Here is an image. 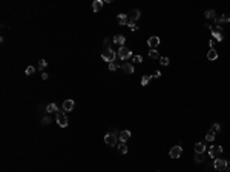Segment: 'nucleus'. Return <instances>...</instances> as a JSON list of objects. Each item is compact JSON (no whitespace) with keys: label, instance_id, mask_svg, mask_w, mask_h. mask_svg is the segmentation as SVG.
Masks as SVG:
<instances>
[{"label":"nucleus","instance_id":"nucleus-1","mask_svg":"<svg viewBox=\"0 0 230 172\" xmlns=\"http://www.w3.org/2000/svg\"><path fill=\"white\" fill-rule=\"evenodd\" d=\"M117 57H118V56H117V52L112 51L111 48H109V49H104L103 52H101V59H103L104 61H107V63H114Z\"/></svg>","mask_w":230,"mask_h":172},{"label":"nucleus","instance_id":"nucleus-2","mask_svg":"<svg viewBox=\"0 0 230 172\" xmlns=\"http://www.w3.org/2000/svg\"><path fill=\"white\" fill-rule=\"evenodd\" d=\"M209 28H210L212 37L215 40H218V42H222V39H224V31H222L221 26H209Z\"/></svg>","mask_w":230,"mask_h":172},{"label":"nucleus","instance_id":"nucleus-3","mask_svg":"<svg viewBox=\"0 0 230 172\" xmlns=\"http://www.w3.org/2000/svg\"><path fill=\"white\" fill-rule=\"evenodd\" d=\"M117 56L120 57V60H127L132 57V51L126 46H120V51L117 52Z\"/></svg>","mask_w":230,"mask_h":172},{"label":"nucleus","instance_id":"nucleus-4","mask_svg":"<svg viewBox=\"0 0 230 172\" xmlns=\"http://www.w3.org/2000/svg\"><path fill=\"white\" fill-rule=\"evenodd\" d=\"M57 123L60 128H66L67 126V117H66V112L65 111H58L57 112Z\"/></svg>","mask_w":230,"mask_h":172},{"label":"nucleus","instance_id":"nucleus-5","mask_svg":"<svg viewBox=\"0 0 230 172\" xmlns=\"http://www.w3.org/2000/svg\"><path fill=\"white\" fill-rule=\"evenodd\" d=\"M104 141H106L107 146H115V144H117V141H118V135H115V134H112V132H107V134L104 135Z\"/></svg>","mask_w":230,"mask_h":172},{"label":"nucleus","instance_id":"nucleus-6","mask_svg":"<svg viewBox=\"0 0 230 172\" xmlns=\"http://www.w3.org/2000/svg\"><path fill=\"white\" fill-rule=\"evenodd\" d=\"M221 154H222V148L221 146H210V149H209V157L213 158V160L219 158Z\"/></svg>","mask_w":230,"mask_h":172},{"label":"nucleus","instance_id":"nucleus-7","mask_svg":"<svg viewBox=\"0 0 230 172\" xmlns=\"http://www.w3.org/2000/svg\"><path fill=\"white\" fill-rule=\"evenodd\" d=\"M181 154H182V148L180 146V144H177V146H173L172 149H170V152H169V155H170V158H180L181 157Z\"/></svg>","mask_w":230,"mask_h":172},{"label":"nucleus","instance_id":"nucleus-8","mask_svg":"<svg viewBox=\"0 0 230 172\" xmlns=\"http://www.w3.org/2000/svg\"><path fill=\"white\" fill-rule=\"evenodd\" d=\"M227 166H229L227 161H226V160H221V158H216V160L213 161V168H215L216 171H224Z\"/></svg>","mask_w":230,"mask_h":172},{"label":"nucleus","instance_id":"nucleus-9","mask_svg":"<svg viewBox=\"0 0 230 172\" xmlns=\"http://www.w3.org/2000/svg\"><path fill=\"white\" fill-rule=\"evenodd\" d=\"M222 23H230V16H229V14H222V16H219V17L215 19V25H216V26H219V25H222Z\"/></svg>","mask_w":230,"mask_h":172},{"label":"nucleus","instance_id":"nucleus-10","mask_svg":"<svg viewBox=\"0 0 230 172\" xmlns=\"http://www.w3.org/2000/svg\"><path fill=\"white\" fill-rule=\"evenodd\" d=\"M147 45H149V48H152V49H157V46L160 45V37H157V36H152V37H149V40H147Z\"/></svg>","mask_w":230,"mask_h":172},{"label":"nucleus","instance_id":"nucleus-11","mask_svg":"<svg viewBox=\"0 0 230 172\" xmlns=\"http://www.w3.org/2000/svg\"><path fill=\"white\" fill-rule=\"evenodd\" d=\"M74 106H75V103H74V100H71V98H67V100L63 101V111L65 112H71L74 109Z\"/></svg>","mask_w":230,"mask_h":172},{"label":"nucleus","instance_id":"nucleus-12","mask_svg":"<svg viewBox=\"0 0 230 172\" xmlns=\"http://www.w3.org/2000/svg\"><path fill=\"white\" fill-rule=\"evenodd\" d=\"M117 19H118V23H120V25H123V26H124V25H127V26H129V23H131V19H129V16H126V14H120Z\"/></svg>","mask_w":230,"mask_h":172},{"label":"nucleus","instance_id":"nucleus-13","mask_svg":"<svg viewBox=\"0 0 230 172\" xmlns=\"http://www.w3.org/2000/svg\"><path fill=\"white\" fill-rule=\"evenodd\" d=\"M114 43H117L120 46H124V42H126V37L124 36H121V34H117V36H114Z\"/></svg>","mask_w":230,"mask_h":172},{"label":"nucleus","instance_id":"nucleus-14","mask_svg":"<svg viewBox=\"0 0 230 172\" xmlns=\"http://www.w3.org/2000/svg\"><path fill=\"white\" fill-rule=\"evenodd\" d=\"M118 138H120V141H123V143L126 140H129L131 138V131H127V129L126 131H121V132L118 134Z\"/></svg>","mask_w":230,"mask_h":172},{"label":"nucleus","instance_id":"nucleus-15","mask_svg":"<svg viewBox=\"0 0 230 172\" xmlns=\"http://www.w3.org/2000/svg\"><path fill=\"white\" fill-rule=\"evenodd\" d=\"M103 5H104L103 0H95V2L92 3V9H94V12H100L101 8H103Z\"/></svg>","mask_w":230,"mask_h":172},{"label":"nucleus","instance_id":"nucleus-16","mask_svg":"<svg viewBox=\"0 0 230 172\" xmlns=\"http://www.w3.org/2000/svg\"><path fill=\"white\" fill-rule=\"evenodd\" d=\"M195 152H197V154H204L206 152V143L199 141V143L195 144Z\"/></svg>","mask_w":230,"mask_h":172},{"label":"nucleus","instance_id":"nucleus-17","mask_svg":"<svg viewBox=\"0 0 230 172\" xmlns=\"http://www.w3.org/2000/svg\"><path fill=\"white\" fill-rule=\"evenodd\" d=\"M141 17V12L138 9H132L131 11V14H129V19H131V22H135V20H138Z\"/></svg>","mask_w":230,"mask_h":172},{"label":"nucleus","instance_id":"nucleus-18","mask_svg":"<svg viewBox=\"0 0 230 172\" xmlns=\"http://www.w3.org/2000/svg\"><path fill=\"white\" fill-rule=\"evenodd\" d=\"M121 69H123L126 74H133V71H135V69H133V66H132L131 63H124L123 66H121Z\"/></svg>","mask_w":230,"mask_h":172},{"label":"nucleus","instance_id":"nucleus-19","mask_svg":"<svg viewBox=\"0 0 230 172\" xmlns=\"http://www.w3.org/2000/svg\"><path fill=\"white\" fill-rule=\"evenodd\" d=\"M207 59L209 60H216L218 59V52H216V49H210L207 52Z\"/></svg>","mask_w":230,"mask_h":172},{"label":"nucleus","instance_id":"nucleus-20","mask_svg":"<svg viewBox=\"0 0 230 172\" xmlns=\"http://www.w3.org/2000/svg\"><path fill=\"white\" fill-rule=\"evenodd\" d=\"M204 16H206V19H216V14H215V11L213 9H207L206 12H204Z\"/></svg>","mask_w":230,"mask_h":172},{"label":"nucleus","instance_id":"nucleus-21","mask_svg":"<svg viewBox=\"0 0 230 172\" xmlns=\"http://www.w3.org/2000/svg\"><path fill=\"white\" fill-rule=\"evenodd\" d=\"M57 111V105L55 103H49L48 106H46V112H55Z\"/></svg>","mask_w":230,"mask_h":172},{"label":"nucleus","instance_id":"nucleus-22","mask_svg":"<svg viewBox=\"0 0 230 172\" xmlns=\"http://www.w3.org/2000/svg\"><path fill=\"white\" fill-rule=\"evenodd\" d=\"M118 151H120V154H126V152H127V146H126L123 141H120V144H118Z\"/></svg>","mask_w":230,"mask_h":172},{"label":"nucleus","instance_id":"nucleus-23","mask_svg":"<svg viewBox=\"0 0 230 172\" xmlns=\"http://www.w3.org/2000/svg\"><path fill=\"white\" fill-rule=\"evenodd\" d=\"M215 137H216V134L213 132V131H209L207 135H206V140H207V141H213V140H215Z\"/></svg>","mask_w":230,"mask_h":172},{"label":"nucleus","instance_id":"nucleus-24","mask_svg":"<svg viewBox=\"0 0 230 172\" xmlns=\"http://www.w3.org/2000/svg\"><path fill=\"white\" fill-rule=\"evenodd\" d=\"M152 79H153V77H150V75H144V77L141 79V85H143V86H146V85H147V83H149V81H150Z\"/></svg>","mask_w":230,"mask_h":172},{"label":"nucleus","instance_id":"nucleus-25","mask_svg":"<svg viewBox=\"0 0 230 172\" xmlns=\"http://www.w3.org/2000/svg\"><path fill=\"white\" fill-rule=\"evenodd\" d=\"M149 57H150V59H160L158 51L157 49H150V51H149Z\"/></svg>","mask_w":230,"mask_h":172},{"label":"nucleus","instance_id":"nucleus-26","mask_svg":"<svg viewBox=\"0 0 230 172\" xmlns=\"http://www.w3.org/2000/svg\"><path fill=\"white\" fill-rule=\"evenodd\" d=\"M46 65H48V61H46V60H43V59H42V60L38 61V69H40V71H43L45 68H46Z\"/></svg>","mask_w":230,"mask_h":172},{"label":"nucleus","instance_id":"nucleus-27","mask_svg":"<svg viewBox=\"0 0 230 172\" xmlns=\"http://www.w3.org/2000/svg\"><path fill=\"white\" fill-rule=\"evenodd\" d=\"M210 131H213V132L216 134V132H219V131H221V126L218 125V123H213L212 128H210Z\"/></svg>","mask_w":230,"mask_h":172},{"label":"nucleus","instance_id":"nucleus-28","mask_svg":"<svg viewBox=\"0 0 230 172\" xmlns=\"http://www.w3.org/2000/svg\"><path fill=\"white\" fill-rule=\"evenodd\" d=\"M34 72H35V68H34V66H28V68H26V71H25L26 75H31V74H34Z\"/></svg>","mask_w":230,"mask_h":172},{"label":"nucleus","instance_id":"nucleus-29","mask_svg":"<svg viewBox=\"0 0 230 172\" xmlns=\"http://www.w3.org/2000/svg\"><path fill=\"white\" fill-rule=\"evenodd\" d=\"M195 161H197V163H202V161H204V155H202V154H197V155H195Z\"/></svg>","mask_w":230,"mask_h":172},{"label":"nucleus","instance_id":"nucleus-30","mask_svg":"<svg viewBox=\"0 0 230 172\" xmlns=\"http://www.w3.org/2000/svg\"><path fill=\"white\" fill-rule=\"evenodd\" d=\"M160 61L163 66H167L169 65V57H160Z\"/></svg>","mask_w":230,"mask_h":172},{"label":"nucleus","instance_id":"nucleus-31","mask_svg":"<svg viewBox=\"0 0 230 172\" xmlns=\"http://www.w3.org/2000/svg\"><path fill=\"white\" fill-rule=\"evenodd\" d=\"M132 60L135 61V63H141V61H143V57H141V56H133Z\"/></svg>","mask_w":230,"mask_h":172},{"label":"nucleus","instance_id":"nucleus-32","mask_svg":"<svg viewBox=\"0 0 230 172\" xmlns=\"http://www.w3.org/2000/svg\"><path fill=\"white\" fill-rule=\"evenodd\" d=\"M117 69H118V65L117 63H109V71L114 72V71H117Z\"/></svg>","mask_w":230,"mask_h":172},{"label":"nucleus","instance_id":"nucleus-33","mask_svg":"<svg viewBox=\"0 0 230 172\" xmlns=\"http://www.w3.org/2000/svg\"><path fill=\"white\" fill-rule=\"evenodd\" d=\"M114 42V40H111V39H104V46H106V49H109V45Z\"/></svg>","mask_w":230,"mask_h":172},{"label":"nucleus","instance_id":"nucleus-34","mask_svg":"<svg viewBox=\"0 0 230 172\" xmlns=\"http://www.w3.org/2000/svg\"><path fill=\"white\" fill-rule=\"evenodd\" d=\"M129 28H131V31H138V26H137V25H133V22L129 23Z\"/></svg>","mask_w":230,"mask_h":172},{"label":"nucleus","instance_id":"nucleus-35","mask_svg":"<svg viewBox=\"0 0 230 172\" xmlns=\"http://www.w3.org/2000/svg\"><path fill=\"white\" fill-rule=\"evenodd\" d=\"M49 123H51V118H49V117H45V118L42 120V125H49Z\"/></svg>","mask_w":230,"mask_h":172},{"label":"nucleus","instance_id":"nucleus-36","mask_svg":"<svg viewBox=\"0 0 230 172\" xmlns=\"http://www.w3.org/2000/svg\"><path fill=\"white\" fill-rule=\"evenodd\" d=\"M152 77H153V79H160V77H161V72H160V71H155Z\"/></svg>","mask_w":230,"mask_h":172},{"label":"nucleus","instance_id":"nucleus-37","mask_svg":"<svg viewBox=\"0 0 230 172\" xmlns=\"http://www.w3.org/2000/svg\"><path fill=\"white\" fill-rule=\"evenodd\" d=\"M42 79H43V80H48V74L43 72V74H42Z\"/></svg>","mask_w":230,"mask_h":172},{"label":"nucleus","instance_id":"nucleus-38","mask_svg":"<svg viewBox=\"0 0 230 172\" xmlns=\"http://www.w3.org/2000/svg\"><path fill=\"white\" fill-rule=\"evenodd\" d=\"M227 164H229V166H230V158H229V161H227Z\"/></svg>","mask_w":230,"mask_h":172},{"label":"nucleus","instance_id":"nucleus-39","mask_svg":"<svg viewBox=\"0 0 230 172\" xmlns=\"http://www.w3.org/2000/svg\"><path fill=\"white\" fill-rule=\"evenodd\" d=\"M229 172H230V168H229Z\"/></svg>","mask_w":230,"mask_h":172}]
</instances>
